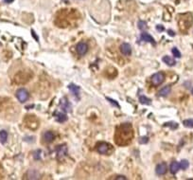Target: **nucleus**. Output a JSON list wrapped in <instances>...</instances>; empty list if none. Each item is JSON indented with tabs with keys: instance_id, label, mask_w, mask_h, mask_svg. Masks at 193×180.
Wrapping results in <instances>:
<instances>
[{
	"instance_id": "1",
	"label": "nucleus",
	"mask_w": 193,
	"mask_h": 180,
	"mask_svg": "<svg viewBox=\"0 0 193 180\" xmlns=\"http://www.w3.org/2000/svg\"><path fill=\"white\" fill-rule=\"evenodd\" d=\"M133 129L131 123H122L116 129L115 141L118 146H126L133 139Z\"/></svg>"
},
{
	"instance_id": "2",
	"label": "nucleus",
	"mask_w": 193,
	"mask_h": 180,
	"mask_svg": "<svg viewBox=\"0 0 193 180\" xmlns=\"http://www.w3.org/2000/svg\"><path fill=\"white\" fill-rule=\"evenodd\" d=\"M165 80V74L163 72H157L151 77V83L153 86L160 85Z\"/></svg>"
},
{
	"instance_id": "3",
	"label": "nucleus",
	"mask_w": 193,
	"mask_h": 180,
	"mask_svg": "<svg viewBox=\"0 0 193 180\" xmlns=\"http://www.w3.org/2000/svg\"><path fill=\"white\" fill-rule=\"evenodd\" d=\"M16 98L21 104L26 103L29 99V92L28 90L25 88H19L16 91Z\"/></svg>"
},
{
	"instance_id": "4",
	"label": "nucleus",
	"mask_w": 193,
	"mask_h": 180,
	"mask_svg": "<svg viewBox=\"0 0 193 180\" xmlns=\"http://www.w3.org/2000/svg\"><path fill=\"white\" fill-rule=\"evenodd\" d=\"M76 51L79 56H83L88 51V45L85 42H79L76 46Z\"/></svg>"
},
{
	"instance_id": "5",
	"label": "nucleus",
	"mask_w": 193,
	"mask_h": 180,
	"mask_svg": "<svg viewBox=\"0 0 193 180\" xmlns=\"http://www.w3.org/2000/svg\"><path fill=\"white\" fill-rule=\"evenodd\" d=\"M111 146L106 142H100L97 146V151L101 155H107L111 151Z\"/></svg>"
},
{
	"instance_id": "6",
	"label": "nucleus",
	"mask_w": 193,
	"mask_h": 180,
	"mask_svg": "<svg viewBox=\"0 0 193 180\" xmlns=\"http://www.w3.org/2000/svg\"><path fill=\"white\" fill-rule=\"evenodd\" d=\"M60 107L62 110H64V112H71V109H72V106L70 104V103L68 102L67 98L64 97L61 102H60Z\"/></svg>"
},
{
	"instance_id": "7",
	"label": "nucleus",
	"mask_w": 193,
	"mask_h": 180,
	"mask_svg": "<svg viewBox=\"0 0 193 180\" xmlns=\"http://www.w3.org/2000/svg\"><path fill=\"white\" fill-rule=\"evenodd\" d=\"M120 52L125 56H130L132 54V48L129 44L123 43L120 46Z\"/></svg>"
},
{
	"instance_id": "8",
	"label": "nucleus",
	"mask_w": 193,
	"mask_h": 180,
	"mask_svg": "<svg viewBox=\"0 0 193 180\" xmlns=\"http://www.w3.org/2000/svg\"><path fill=\"white\" fill-rule=\"evenodd\" d=\"M68 88H69V90L72 92L73 96L77 100H79V93H81V88H79V86H78L74 84H71L68 85Z\"/></svg>"
},
{
	"instance_id": "9",
	"label": "nucleus",
	"mask_w": 193,
	"mask_h": 180,
	"mask_svg": "<svg viewBox=\"0 0 193 180\" xmlns=\"http://www.w3.org/2000/svg\"><path fill=\"white\" fill-rule=\"evenodd\" d=\"M167 170H168V168H167V164L165 162H161V163H159L157 166H156V174L158 175H164L166 173H167Z\"/></svg>"
},
{
	"instance_id": "10",
	"label": "nucleus",
	"mask_w": 193,
	"mask_h": 180,
	"mask_svg": "<svg viewBox=\"0 0 193 180\" xmlns=\"http://www.w3.org/2000/svg\"><path fill=\"white\" fill-rule=\"evenodd\" d=\"M54 139H55V135L51 131H47L43 135V139H44V142H47V143L52 142L54 140Z\"/></svg>"
},
{
	"instance_id": "11",
	"label": "nucleus",
	"mask_w": 193,
	"mask_h": 180,
	"mask_svg": "<svg viewBox=\"0 0 193 180\" xmlns=\"http://www.w3.org/2000/svg\"><path fill=\"white\" fill-rule=\"evenodd\" d=\"M66 154H67V148L65 145L58 146V148H57V156H58V158H63L64 156H65Z\"/></svg>"
},
{
	"instance_id": "12",
	"label": "nucleus",
	"mask_w": 193,
	"mask_h": 180,
	"mask_svg": "<svg viewBox=\"0 0 193 180\" xmlns=\"http://www.w3.org/2000/svg\"><path fill=\"white\" fill-rule=\"evenodd\" d=\"M141 40H143V41H145V42H149V43H151L152 45H153V46H155V41H154V39L149 34V33H147V32H142L141 33Z\"/></svg>"
},
{
	"instance_id": "13",
	"label": "nucleus",
	"mask_w": 193,
	"mask_h": 180,
	"mask_svg": "<svg viewBox=\"0 0 193 180\" xmlns=\"http://www.w3.org/2000/svg\"><path fill=\"white\" fill-rule=\"evenodd\" d=\"M170 90H172V87H170V85H166V86H164L163 88H161L160 90H159L158 96H160V97H167L170 93Z\"/></svg>"
},
{
	"instance_id": "14",
	"label": "nucleus",
	"mask_w": 193,
	"mask_h": 180,
	"mask_svg": "<svg viewBox=\"0 0 193 180\" xmlns=\"http://www.w3.org/2000/svg\"><path fill=\"white\" fill-rule=\"evenodd\" d=\"M179 169H180V164L177 161L172 162V164H170V167H169L170 173H172V174H175L179 171Z\"/></svg>"
},
{
	"instance_id": "15",
	"label": "nucleus",
	"mask_w": 193,
	"mask_h": 180,
	"mask_svg": "<svg viewBox=\"0 0 193 180\" xmlns=\"http://www.w3.org/2000/svg\"><path fill=\"white\" fill-rule=\"evenodd\" d=\"M163 62L165 63V64H167L168 66H173V65H175V64H176V62H175V60L173 59V58H172V57H169V56H165V57H163Z\"/></svg>"
},
{
	"instance_id": "16",
	"label": "nucleus",
	"mask_w": 193,
	"mask_h": 180,
	"mask_svg": "<svg viewBox=\"0 0 193 180\" xmlns=\"http://www.w3.org/2000/svg\"><path fill=\"white\" fill-rule=\"evenodd\" d=\"M27 178H29V179H39L40 178V174L35 170H30L28 173V177Z\"/></svg>"
},
{
	"instance_id": "17",
	"label": "nucleus",
	"mask_w": 193,
	"mask_h": 180,
	"mask_svg": "<svg viewBox=\"0 0 193 180\" xmlns=\"http://www.w3.org/2000/svg\"><path fill=\"white\" fill-rule=\"evenodd\" d=\"M139 102H140L141 104H145V105H150V104H152V100L149 99V98H147L144 95L139 97Z\"/></svg>"
},
{
	"instance_id": "18",
	"label": "nucleus",
	"mask_w": 193,
	"mask_h": 180,
	"mask_svg": "<svg viewBox=\"0 0 193 180\" xmlns=\"http://www.w3.org/2000/svg\"><path fill=\"white\" fill-rule=\"evenodd\" d=\"M8 139V133L5 130H1L0 131V142L2 144H5L6 141Z\"/></svg>"
},
{
	"instance_id": "19",
	"label": "nucleus",
	"mask_w": 193,
	"mask_h": 180,
	"mask_svg": "<svg viewBox=\"0 0 193 180\" xmlns=\"http://www.w3.org/2000/svg\"><path fill=\"white\" fill-rule=\"evenodd\" d=\"M56 119L57 121H59V122H64L66 119H67V116L64 113H58L56 116Z\"/></svg>"
},
{
	"instance_id": "20",
	"label": "nucleus",
	"mask_w": 193,
	"mask_h": 180,
	"mask_svg": "<svg viewBox=\"0 0 193 180\" xmlns=\"http://www.w3.org/2000/svg\"><path fill=\"white\" fill-rule=\"evenodd\" d=\"M164 126L166 127H169V128H172V130H175L178 128V123L177 122H174V121H169V122H166Z\"/></svg>"
},
{
	"instance_id": "21",
	"label": "nucleus",
	"mask_w": 193,
	"mask_h": 180,
	"mask_svg": "<svg viewBox=\"0 0 193 180\" xmlns=\"http://www.w3.org/2000/svg\"><path fill=\"white\" fill-rule=\"evenodd\" d=\"M183 124L187 127V128H193V119H185L183 121Z\"/></svg>"
},
{
	"instance_id": "22",
	"label": "nucleus",
	"mask_w": 193,
	"mask_h": 180,
	"mask_svg": "<svg viewBox=\"0 0 193 180\" xmlns=\"http://www.w3.org/2000/svg\"><path fill=\"white\" fill-rule=\"evenodd\" d=\"M188 166H189V163L186 159H183V160L180 162V168L182 169V170H186V169L188 168Z\"/></svg>"
},
{
	"instance_id": "23",
	"label": "nucleus",
	"mask_w": 193,
	"mask_h": 180,
	"mask_svg": "<svg viewBox=\"0 0 193 180\" xmlns=\"http://www.w3.org/2000/svg\"><path fill=\"white\" fill-rule=\"evenodd\" d=\"M137 26H138V29H141V30H144V29H147V23L145 21H143V20H139L138 21Z\"/></svg>"
},
{
	"instance_id": "24",
	"label": "nucleus",
	"mask_w": 193,
	"mask_h": 180,
	"mask_svg": "<svg viewBox=\"0 0 193 180\" xmlns=\"http://www.w3.org/2000/svg\"><path fill=\"white\" fill-rule=\"evenodd\" d=\"M172 54H173L174 57H176V58H180V57H181V53H180V51L178 50L177 48H172Z\"/></svg>"
},
{
	"instance_id": "25",
	"label": "nucleus",
	"mask_w": 193,
	"mask_h": 180,
	"mask_svg": "<svg viewBox=\"0 0 193 180\" xmlns=\"http://www.w3.org/2000/svg\"><path fill=\"white\" fill-rule=\"evenodd\" d=\"M33 157H34V159L40 160V159H41V150L38 149V150H36V152H34Z\"/></svg>"
},
{
	"instance_id": "26",
	"label": "nucleus",
	"mask_w": 193,
	"mask_h": 180,
	"mask_svg": "<svg viewBox=\"0 0 193 180\" xmlns=\"http://www.w3.org/2000/svg\"><path fill=\"white\" fill-rule=\"evenodd\" d=\"M148 141H149V138L148 137H142L139 139V143L140 144H146L148 143Z\"/></svg>"
},
{
	"instance_id": "27",
	"label": "nucleus",
	"mask_w": 193,
	"mask_h": 180,
	"mask_svg": "<svg viewBox=\"0 0 193 180\" xmlns=\"http://www.w3.org/2000/svg\"><path fill=\"white\" fill-rule=\"evenodd\" d=\"M106 99H107V100H109V102H110L111 104H114V105H115L116 107H118V108L120 107V106H119V104H118V103L116 102V100H112L111 98H108V97H107Z\"/></svg>"
},
{
	"instance_id": "28",
	"label": "nucleus",
	"mask_w": 193,
	"mask_h": 180,
	"mask_svg": "<svg viewBox=\"0 0 193 180\" xmlns=\"http://www.w3.org/2000/svg\"><path fill=\"white\" fill-rule=\"evenodd\" d=\"M31 34H32V36H33V38H34V39H35L37 42H39V38H38V36L35 34V32H34V30H33V29L31 30Z\"/></svg>"
},
{
	"instance_id": "29",
	"label": "nucleus",
	"mask_w": 193,
	"mask_h": 180,
	"mask_svg": "<svg viewBox=\"0 0 193 180\" xmlns=\"http://www.w3.org/2000/svg\"><path fill=\"white\" fill-rule=\"evenodd\" d=\"M156 29H157L158 31H163V30H164V27H163L162 25H157V26H156Z\"/></svg>"
},
{
	"instance_id": "30",
	"label": "nucleus",
	"mask_w": 193,
	"mask_h": 180,
	"mask_svg": "<svg viewBox=\"0 0 193 180\" xmlns=\"http://www.w3.org/2000/svg\"><path fill=\"white\" fill-rule=\"evenodd\" d=\"M116 179H123V180H126L127 177H126V176H124V175H118V176L116 177Z\"/></svg>"
},
{
	"instance_id": "31",
	"label": "nucleus",
	"mask_w": 193,
	"mask_h": 180,
	"mask_svg": "<svg viewBox=\"0 0 193 180\" xmlns=\"http://www.w3.org/2000/svg\"><path fill=\"white\" fill-rule=\"evenodd\" d=\"M168 35H170V36H174L175 35V33H174V31H172V30H168Z\"/></svg>"
},
{
	"instance_id": "32",
	"label": "nucleus",
	"mask_w": 193,
	"mask_h": 180,
	"mask_svg": "<svg viewBox=\"0 0 193 180\" xmlns=\"http://www.w3.org/2000/svg\"><path fill=\"white\" fill-rule=\"evenodd\" d=\"M5 2L6 3H11V2H14V0H5Z\"/></svg>"
},
{
	"instance_id": "33",
	"label": "nucleus",
	"mask_w": 193,
	"mask_h": 180,
	"mask_svg": "<svg viewBox=\"0 0 193 180\" xmlns=\"http://www.w3.org/2000/svg\"><path fill=\"white\" fill-rule=\"evenodd\" d=\"M191 94L193 95V88H192V90H191Z\"/></svg>"
},
{
	"instance_id": "34",
	"label": "nucleus",
	"mask_w": 193,
	"mask_h": 180,
	"mask_svg": "<svg viewBox=\"0 0 193 180\" xmlns=\"http://www.w3.org/2000/svg\"><path fill=\"white\" fill-rule=\"evenodd\" d=\"M0 45H1V44H0Z\"/></svg>"
}]
</instances>
